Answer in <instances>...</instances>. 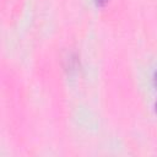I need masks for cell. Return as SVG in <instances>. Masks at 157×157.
Returning a JSON list of instances; mask_svg holds the SVG:
<instances>
[{"label": "cell", "mask_w": 157, "mask_h": 157, "mask_svg": "<svg viewBox=\"0 0 157 157\" xmlns=\"http://www.w3.org/2000/svg\"><path fill=\"white\" fill-rule=\"evenodd\" d=\"M155 82H156V86H157V71H156V75H155Z\"/></svg>", "instance_id": "obj_1"}, {"label": "cell", "mask_w": 157, "mask_h": 157, "mask_svg": "<svg viewBox=\"0 0 157 157\" xmlns=\"http://www.w3.org/2000/svg\"><path fill=\"white\" fill-rule=\"evenodd\" d=\"M98 2H103V1H105V0H97Z\"/></svg>", "instance_id": "obj_2"}, {"label": "cell", "mask_w": 157, "mask_h": 157, "mask_svg": "<svg viewBox=\"0 0 157 157\" xmlns=\"http://www.w3.org/2000/svg\"><path fill=\"white\" fill-rule=\"evenodd\" d=\"M156 108H157V104H156Z\"/></svg>", "instance_id": "obj_3"}]
</instances>
